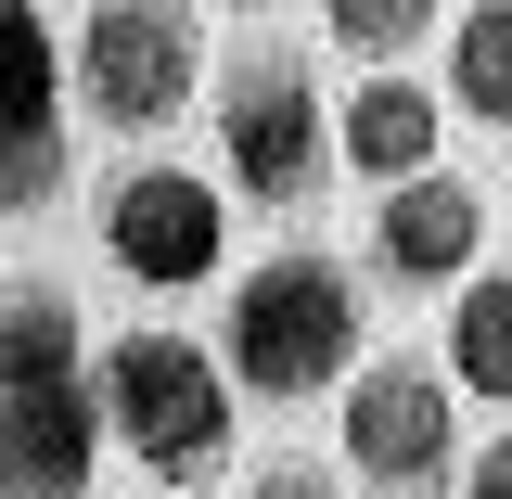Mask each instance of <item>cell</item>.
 Instances as JSON below:
<instances>
[{"instance_id":"17","label":"cell","mask_w":512,"mask_h":499,"mask_svg":"<svg viewBox=\"0 0 512 499\" xmlns=\"http://www.w3.org/2000/svg\"><path fill=\"white\" fill-rule=\"evenodd\" d=\"M231 13H269V0H231Z\"/></svg>"},{"instance_id":"14","label":"cell","mask_w":512,"mask_h":499,"mask_svg":"<svg viewBox=\"0 0 512 499\" xmlns=\"http://www.w3.org/2000/svg\"><path fill=\"white\" fill-rule=\"evenodd\" d=\"M423 26H436V0H320V39H346L359 64H397Z\"/></svg>"},{"instance_id":"7","label":"cell","mask_w":512,"mask_h":499,"mask_svg":"<svg viewBox=\"0 0 512 499\" xmlns=\"http://www.w3.org/2000/svg\"><path fill=\"white\" fill-rule=\"evenodd\" d=\"M474 244H487V192L423 167V180H384V218H372V256L423 295V282H474Z\"/></svg>"},{"instance_id":"6","label":"cell","mask_w":512,"mask_h":499,"mask_svg":"<svg viewBox=\"0 0 512 499\" xmlns=\"http://www.w3.org/2000/svg\"><path fill=\"white\" fill-rule=\"evenodd\" d=\"M448 384L461 372H423V359H372V372L346 384V448H359V474L384 487H423L448 461Z\"/></svg>"},{"instance_id":"8","label":"cell","mask_w":512,"mask_h":499,"mask_svg":"<svg viewBox=\"0 0 512 499\" xmlns=\"http://www.w3.org/2000/svg\"><path fill=\"white\" fill-rule=\"evenodd\" d=\"M77 474H90V397L0 384V499H77Z\"/></svg>"},{"instance_id":"12","label":"cell","mask_w":512,"mask_h":499,"mask_svg":"<svg viewBox=\"0 0 512 499\" xmlns=\"http://www.w3.org/2000/svg\"><path fill=\"white\" fill-rule=\"evenodd\" d=\"M448 103L512 128V0H461V26H448Z\"/></svg>"},{"instance_id":"5","label":"cell","mask_w":512,"mask_h":499,"mask_svg":"<svg viewBox=\"0 0 512 499\" xmlns=\"http://www.w3.org/2000/svg\"><path fill=\"white\" fill-rule=\"evenodd\" d=\"M103 256H116L141 295H192V282H218V256H231V192L205 180V167L141 154V167L103 180Z\"/></svg>"},{"instance_id":"10","label":"cell","mask_w":512,"mask_h":499,"mask_svg":"<svg viewBox=\"0 0 512 499\" xmlns=\"http://www.w3.org/2000/svg\"><path fill=\"white\" fill-rule=\"evenodd\" d=\"M0 384H77V295L64 282H0Z\"/></svg>"},{"instance_id":"1","label":"cell","mask_w":512,"mask_h":499,"mask_svg":"<svg viewBox=\"0 0 512 499\" xmlns=\"http://www.w3.org/2000/svg\"><path fill=\"white\" fill-rule=\"evenodd\" d=\"M346 359H359V282L333 256L282 244L269 269L231 282V384H256V397H320V384H346Z\"/></svg>"},{"instance_id":"13","label":"cell","mask_w":512,"mask_h":499,"mask_svg":"<svg viewBox=\"0 0 512 499\" xmlns=\"http://www.w3.org/2000/svg\"><path fill=\"white\" fill-rule=\"evenodd\" d=\"M448 372L474 397H512V269H474L448 308Z\"/></svg>"},{"instance_id":"4","label":"cell","mask_w":512,"mask_h":499,"mask_svg":"<svg viewBox=\"0 0 512 499\" xmlns=\"http://www.w3.org/2000/svg\"><path fill=\"white\" fill-rule=\"evenodd\" d=\"M205 90L192 0H90L77 13V103L103 128H180Z\"/></svg>"},{"instance_id":"9","label":"cell","mask_w":512,"mask_h":499,"mask_svg":"<svg viewBox=\"0 0 512 499\" xmlns=\"http://www.w3.org/2000/svg\"><path fill=\"white\" fill-rule=\"evenodd\" d=\"M436 141H448V116H436L423 77H372V90L346 103V167H359V180H423Z\"/></svg>"},{"instance_id":"3","label":"cell","mask_w":512,"mask_h":499,"mask_svg":"<svg viewBox=\"0 0 512 499\" xmlns=\"http://www.w3.org/2000/svg\"><path fill=\"white\" fill-rule=\"evenodd\" d=\"M103 423L154 474H218L231 461V372L192 333H116L103 346Z\"/></svg>"},{"instance_id":"11","label":"cell","mask_w":512,"mask_h":499,"mask_svg":"<svg viewBox=\"0 0 512 499\" xmlns=\"http://www.w3.org/2000/svg\"><path fill=\"white\" fill-rule=\"evenodd\" d=\"M64 64H52V26L39 0H0V141H64Z\"/></svg>"},{"instance_id":"2","label":"cell","mask_w":512,"mask_h":499,"mask_svg":"<svg viewBox=\"0 0 512 499\" xmlns=\"http://www.w3.org/2000/svg\"><path fill=\"white\" fill-rule=\"evenodd\" d=\"M218 167H231L244 205H308L346 167V116L320 103L308 52H244L218 77Z\"/></svg>"},{"instance_id":"16","label":"cell","mask_w":512,"mask_h":499,"mask_svg":"<svg viewBox=\"0 0 512 499\" xmlns=\"http://www.w3.org/2000/svg\"><path fill=\"white\" fill-rule=\"evenodd\" d=\"M461 499H512V436L487 448V461H474V487H461Z\"/></svg>"},{"instance_id":"15","label":"cell","mask_w":512,"mask_h":499,"mask_svg":"<svg viewBox=\"0 0 512 499\" xmlns=\"http://www.w3.org/2000/svg\"><path fill=\"white\" fill-rule=\"evenodd\" d=\"M256 499H333V487H320L308 461H269V474H256Z\"/></svg>"}]
</instances>
